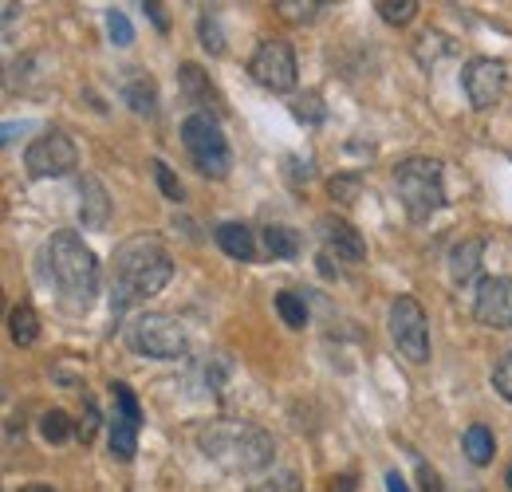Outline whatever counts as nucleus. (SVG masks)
<instances>
[{
    "instance_id": "nucleus-1",
    "label": "nucleus",
    "mask_w": 512,
    "mask_h": 492,
    "mask_svg": "<svg viewBox=\"0 0 512 492\" xmlns=\"http://www.w3.org/2000/svg\"><path fill=\"white\" fill-rule=\"evenodd\" d=\"M174 276L166 248L154 237H134L115 252V280H111V308L123 311L138 300L158 296Z\"/></svg>"
},
{
    "instance_id": "nucleus-2",
    "label": "nucleus",
    "mask_w": 512,
    "mask_h": 492,
    "mask_svg": "<svg viewBox=\"0 0 512 492\" xmlns=\"http://www.w3.org/2000/svg\"><path fill=\"white\" fill-rule=\"evenodd\" d=\"M201 453L217 461L225 473L253 477L272 465L276 445L260 426H249V422H209L201 430Z\"/></svg>"
},
{
    "instance_id": "nucleus-3",
    "label": "nucleus",
    "mask_w": 512,
    "mask_h": 492,
    "mask_svg": "<svg viewBox=\"0 0 512 492\" xmlns=\"http://www.w3.org/2000/svg\"><path fill=\"white\" fill-rule=\"evenodd\" d=\"M48 268H52V280L60 288V300L71 311H83L95 300V288H99V260L95 252L83 245L79 233H56L48 241Z\"/></svg>"
},
{
    "instance_id": "nucleus-4",
    "label": "nucleus",
    "mask_w": 512,
    "mask_h": 492,
    "mask_svg": "<svg viewBox=\"0 0 512 492\" xmlns=\"http://www.w3.org/2000/svg\"><path fill=\"white\" fill-rule=\"evenodd\" d=\"M394 185H398V201L410 213V221H430L446 201L442 162H434V158H406L394 170Z\"/></svg>"
},
{
    "instance_id": "nucleus-5",
    "label": "nucleus",
    "mask_w": 512,
    "mask_h": 492,
    "mask_svg": "<svg viewBox=\"0 0 512 492\" xmlns=\"http://www.w3.org/2000/svg\"><path fill=\"white\" fill-rule=\"evenodd\" d=\"M182 142L190 150L193 166L205 174V178H225L229 166H233V154H229V142L221 134V126L213 115H201L193 111L190 119L182 123Z\"/></svg>"
},
{
    "instance_id": "nucleus-6",
    "label": "nucleus",
    "mask_w": 512,
    "mask_h": 492,
    "mask_svg": "<svg viewBox=\"0 0 512 492\" xmlns=\"http://www.w3.org/2000/svg\"><path fill=\"white\" fill-rule=\"evenodd\" d=\"M127 343L134 355L162 359V363L182 359L186 347H190V343H186V327H182L178 319H170V315H138V319L130 323Z\"/></svg>"
},
{
    "instance_id": "nucleus-7",
    "label": "nucleus",
    "mask_w": 512,
    "mask_h": 492,
    "mask_svg": "<svg viewBox=\"0 0 512 492\" xmlns=\"http://www.w3.org/2000/svg\"><path fill=\"white\" fill-rule=\"evenodd\" d=\"M390 339L394 347L410 359V363H426L430 359V327H426V311L414 296H398L390 304Z\"/></svg>"
},
{
    "instance_id": "nucleus-8",
    "label": "nucleus",
    "mask_w": 512,
    "mask_h": 492,
    "mask_svg": "<svg viewBox=\"0 0 512 492\" xmlns=\"http://www.w3.org/2000/svg\"><path fill=\"white\" fill-rule=\"evenodd\" d=\"M24 166L32 178H64L79 166V150L64 130H48L24 150Z\"/></svg>"
},
{
    "instance_id": "nucleus-9",
    "label": "nucleus",
    "mask_w": 512,
    "mask_h": 492,
    "mask_svg": "<svg viewBox=\"0 0 512 492\" xmlns=\"http://www.w3.org/2000/svg\"><path fill=\"white\" fill-rule=\"evenodd\" d=\"M249 71H253V79L264 91L284 95V91L296 87V52H292L284 40H264V44L256 48Z\"/></svg>"
},
{
    "instance_id": "nucleus-10",
    "label": "nucleus",
    "mask_w": 512,
    "mask_h": 492,
    "mask_svg": "<svg viewBox=\"0 0 512 492\" xmlns=\"http://www.w3.org/2000/svg\"><path fill=\"white\" fill-rule=\"evenodd\" d=\"M461 87H465L473 111H489L501 99V91H505V63L489 60V56L469 60L465 75H461Z\"/></svg>"
},
{
    "instance_id": "nucleus-11",
    "label": "nucleus",
    "mask_w": 512,
    "mask_h": 492,
    "mask_svg": "<svg viewBox=\"0 0 512 492\" xmlns=\"http://www.w3.org/2000/svg\"><path fill=\"white\" fill-rule=\"evenodd\" d=\"M473 315H477V323H485V327H493V331L512 327V280L509 276H489V280H481L477 300H473Z\"/></svg>"
},
{
    "instance_id": "nucleus-12",
    "label": "nucleus",
    "mask_w": 512,
    "mask_h": 492,
    "mask_svg": "<svg viewBox=\"0 0 512 492\" xmlns=\"http://www.w3.org/2000/svg\"><path fill=\"white\" fill-rule=\"evenodd\" d=\"M320 237H323V245H327V256L335 252V260H347V264H363V260H367V241H363L359 229H351L347 221L323 217Z\"/></svg>"
},
{
    "instance_id": "nucleus-13",
    "label": "nucleus",
    "mask_w": 512,
    "mask_h": 492,
    "mask_svg": "<svg viewBox=\"0 0 512 492\" xmlns=\"http://www.w3.org/2000/svg\"><path fill=\"white\" fill-rule=\"evenodd\" d=\"M111 221V193L95 174L79 182V225L83 229H107Z\"/></svg>"
},
{
    "instance_id": "nucleus-14",
    "label": "nucleus",
    "mask_w": 512,
    "mask_h": 492,
    "mask_svg": "<svg viewBox=\"0 0 512 492\" xmlns=\"http://www.w3.org/2000/svg\"><path fill=\"white\" fill-rule=\"evenodd\" d=\"M178 87H182V95H186V103H193L201 115H221V95H217V87L209 83V75L197 67V63H182V71H178Z\"/></svg>"
},
{
    "instance_id": "nucleus-15",
    "label": "nucleus",
    "mask_w": 512,
    "mask_h": 492,
    "mask_svg": "<svg viewBox=\"0 0 512 492\" xmlns=\"http://www.w3.org/2000/svg\"><path fill=\"white\" fill-rule=\"evenodd\" d=\"M123 99H127V107L134 115H158V87H154V79L146 75V71H130L127 83H123Z\"/></svg>"
},
{
    "instance_id": "nucleus-16",
    "label": "nucleus",
    "mask_w": 512,
    "mask_h": 492,
    "mask_svg": "<svg viewBox=\"0 0 512 492\" xmlns=\"http://www.w3.org/2000/svg\"><path fill=\"white\" fill-rule=\"evenodd\" d=\"M481 256H485V241L481 237H469V241L453 245V252H449V276L457 284H469L481 272Z\"/></svg>"
},
{
    "instance_id": "nucleus-17",
    "label": "nucleus",
    "mask_w": 512,
    "mask_h": 492,
    "mask_svg": "<svg viewBox=\"0 0 512 492\" xmlns=\"http://www.w3.org/2000/svg\"><path fill=\"white\" fill-rule=\"evenodd\" d=\"M217 245H221V252H225V256H233V260H241V264L256 256L253 233H249L245 225H237V221H225V225L217 229Z\"/></svg>"
},
{
    "instance_id": "nucleus-18",
    "label": "nucleus",
    "mask_w": 512,
    "mask_h": 492,
    "mask_svg": "<svg viewBox=\"0 0 512 492\" xmlns=\"http://www.w3.org/2000/svg\"><path fill=\"white\" fill-rule=\"evenodd\" d=\"M138 422L134 418H127V414H119L115 410V418H111V457H119V461H130L134 457V449H138Z\"/></svg>"
},
{
    "instance_id": "nucleus-19",
    "label": "nucleus",
    "mask_w": 512,
    "mask_h": 492,
    "mask_svg": "<svg viewBox=\"0 0 512 492\" xmlns=\"http://www.w3.org/2000/svg\"><path fill=\"white\" fill-rule=\"evenodd\" d=\"M264 248H268L272 260H296L304 241H300V233L288 229V225H268V229H264Z\"/></svg>"
},
{
    "instance_id": "nucleus-20",
    "label": "nucleus",
    "mask_w": 512,
    "mask_h": 492,
    "mask_svg": "<svg viewBox=\"0 0 512 492\" xmlns=\"http://www.w3.org/2000/svg\"><path fill=\"white\" fill-rule=\"evenodd\" d=\"M461 449H465V457H469L473 465H489V461L497 457V441H493V433L485 430V426H469Z\"/></svg>"
},
{
    "instance_id": "nucleus-21",
    "label": "nucleus",
    "mask_w": 512,
    "mask_h": 492,
    "mask_svg": "<svg viewBox=\"0 0 512 492\" xmlns=\"http://www.w3.org/2000/svg\"><path fill=\"white\" fill-rule=\"evenodd\" d=\"M8 331H12V339L20 347H32L40 339V315L28 308V304H20V308H12V315H8Z\"/></svg>"
},
{
    "instance_id": "nucleus-22",
    "label": "nucleus",
    "mask_w": 512,
    "mask_h": 492,
    "mask_svg": "<svg viewBox=\"0 0 512 492\" xmlns=\"http://www.w3.org/2000/svg\"><path fill=\"white\" fill-rule=\"evenodd\" d=\"M276 311H280V319H284L292 331L308 327V304H304L300 292H280V296H276Z\"/></svg>"
},
{
    "instance_id": "nucleus-23",
    "label": "nucleus",
    "mask_w": 512,
    "mask_h": 492,
    "mask_svg": "<svg viewBox=\"0 0 512 492\" xmlns=\"http://www.w3.org/2000/svg\"><path fill=\"white\" fill-rule=\"evenodd\" d=\"M40 433H44L48 441H56V445H60V441H71L79 430L71 426V418H67L64 410H48V414L40 418Z\"/></svg>"
},
{
    "instance_id": "nucleus-24",
    "label": "nucleus",
    "mask_w": 512,
    "mask_h": 492,
    "mask_svg": "<svg viewBox=\"0 0 512 492\" xmlns=\"http://www.w3.org/2000/svg\"><path fill=\"white\" fill-rule=\"evenodd\" d=\"M375 8H379V16H383L386 24H398V28L418 16V0H379Z\"/></svg>"
},
{
    "instance_id": "nucleus-25",
    "label": "nucleus",
    "mask_w": 512,
    "mask_h": 492,
    "mask_svg": "<svg viewBox=\"0 0 512 492\" xmlns=\"http://www.w3.org/2000/svg\"><path fill=\"white\" fill-rule=\"evenodd\" d=\"M327 193H331L339 205H355L359 193H363V178H355V174H335V178L327 182Z\"/></svg>"
},
{
    "instance_id": "nucleus-26",
    "label": "nucleus",
    "mask_w": 512,
    "mask_h": 492,
    "mask_svg": "<svg viewBox=\"0 0 512 492\" xmlns=\"http://www.w3.org/2000/svg\"><path fill=\"white\" fill-rule=\"evenodd\" d=\"M150 166H154V182H158V189H162V197L174 201V205H182V201H186V189H182V182L174 178V170H170L166 162H150Z\"/></svg>"
},
{
    "instance_id": "nucleus-27",
    "label": "nucleus",
    "mask_w": 512,
    "mask_h": 492,
    "mask_svg": "<svg viewBox=\"0 0 512 492\" xmlns=\"http://www.w3.org/2000/svg\"><path fill=\"white\" fill-rule=\"evenodd\" d=\"M197 32H201V48H205L209 56H221V52H225V40H221V24H217L213 16H205V12H201V20H197Z\"/></svg>"
},
{
    "instance_id": "nucleus-28",
    "label": "nucleus",
    "mask_w": 512,
    "mask_h": 492,
    "mask_svg": "<svg viewBox=\"0 0 512 492\" xmlns=\"http://www.w3.org/2000/svg\"><path fill=\"white\" fill-rule=\"evenodd\" d=\"M107 32H111V44H115V48H130V44H134V28H130V20L119 8L107 12Z\"/></svg>"
},
{
    "instance_id": "nucleus-29",
    "label": "nucleus",
    "mask_w": 512,
    "mask_h": 492,
    "mask_svg": "<svg viewBox=\"0 0 512 492\" xmlns=\"http://www.w3.org/2000/svg\"><path fill=\"white\" fill-rule=\"evenodd\" d=\"M493 386H497V394H501L505 402H512V351L497 359V367H493Z\"/></svg>"
},
{
    "instance_id": "nucleus-30",
    "label": "nucleus",
    "mask_w": 512,
    "mask_h": 492,
    "mask_svg": "<svg viewBox=\"0 0 512 492\" xmlns=\"http://www.w3.org/2000/svg\"><path fill=\"white\" fill-rule=\"evenodd\" d=\"M276 8H280L288 20H312V16H316V8H323V4L320 0H304V4H300V0H280Z\"/></svg>"
},
{
    "instance_id": "nucleus-31",
    "label": "nucleus",
    "mask_w": 512,
    "mask_h": 492,
    "mask_svg": "<svg viewBox=\"0 0 512 492\" xmlns=\"http://www.w3.org/2000/svg\"><path fill=\"white\" fill-rule=\"evenodd\" d=\"M292 115L300 119V123H323V103L320 95H304L296 107H292Z\"/></svg>"
},
{
    "instance_id": "nucleus-32",
    "label": "nucleus",
    "mask_w": 512,
    "mask_h": 492,
    "mask_svg": "<svg viewBox=\"0 0 512 492\" xmlns=\"http://www.w3.org/2000/svg\"><path fill=\"white\" fill-rule=\"evenodd\" d=\"M284 174H288V182H292V185L308 182V178H312V162H308V158L288 154V158H284Z\"/></svg>"
},
{
    "instance_id": "nucleus-33",
    "label": "nucleus",
    "mask_w": 512,
    "mask_h": 492,
    "mask_svg": "<svg viewBox=\"0 0 512 492\" xmlns=\"http://www.w3.org/2000/svg\"><path fill=\"white\" fill-rule=\"evenodd\" d=\"M260 492H304V489H300V481L292 473H280V477H272Z\"/></svg>"
},
{
    "instance_id": "nucleus-34",
    "label": "nucleus",
    "mask_w": 512,
    "mask_h": 492,
    "mask_svg": "<svg viewBox=\"0 0 512 492\" xmlns=\"http://www.w3.org/2000/svg\"><path fill=\"white\" fill-rule=\"evenodd\" d=\"M95 426H99V410H95V402H87V406H83V418H79V437L87 441V437L95 433Z\"/></svg>"
},
{
    "instance_id": "nucleus-35",
    "label": "nucleus",
    "mask_w": 512,
    "mask_h": 492,
    "mask_svg": "<svg viewBox=\"0 0 512 492\" xmlns=\"http://www.w3.org/2000/svg\"><path fill=\"white\" fill-rule=\"evenodd\" d=\"M142 8H146V16H150V20H154L162 32H170V16H166V8H162L158 0H150V4H142Z\"/></svg>"
},
{
    "instance_id": "nucleus-36",
    "label": "nucleus",
    "mask_w": 512,
    "mask_h": 492,
    "mask_svg": "<svg viewBox=\"0 0 512 492\" xmlns=\"http://www.w3.org/2000/svg\"><path fill=\"white\" fill-rule=\"evenodd\" d=\"M418 473H422V489L426 492H438L442 485H438V473L430 469V465H418Z\"/></svg>"
},
{
    "instance_id": "nucleus-37",
    "label": "nucleus",
    "mask_w": 512,
    "mask_h": 492,
    "mask_svg": "<svg viewBox=\"0 0 512 492\" xmlns=\"http://www.w3.org/2000/svg\"><path fill=\"white\" fill-rule=\"evenodd\" d=\"M386 492H410V489H406V481L398 473H386Z\"/></svg>"
},
{
    "instance_id": "nucleus-38",
    "label": "nucleus",
    "mask_w": 512,
    "mask_h": 492,
    "mask_svg": "<svg viewBox=\"0 0 512 492\" xmlns=\"http://www.w3.org/2000/svg\"><path fill=\"white\" fill-rule=\"evenodd\" d=\"M331 492H355V481H351V477H339V481H335V489Z\"/></svg>"
},
{
    "instance_id": "nucleus-39",
    "label": "nucleus",
    "mask_w": 512,
    "mask_h": 492,
    "mask_svg": "<svg viewBox=\"0 0 512 492\" xmlns=\"http://www.w3.org/2000/svg\"><path fill=\"white\" fill-rule=\"evenodd\" d=\"M0 8H4V24H12V16H16V4L8 0V4H0Z\"/></svg>"
},
{
    "instance_id": "nucleus-40",
    "label": "nucleus",
    "mask_w": 512,
    "mask_h": 492,
    "mask_svg": "<svg viewBox=\"0 0 512 492\" xmlns=\"http://www.w3.org/2000/svg\"><path fill=\"white\" fill-rule=\"evenodd\" d=\"M20 492H56V489H48V485H28V489H20Z\"/></svg>"
},
{
    "instance_id": "nucleus-41",
    "label": "nucleus",
    "mask_w": 512,
    "mask_h": 492,
    "mask_svg": "<svg viewBox=\"0 0 512 492\" xmlns=\"http://www.w3.org/2000/svg\"><path fill=\"white\" fill-rule=\"evenodd\" d=\"M505 485H509V489H512V465H509V469H505Z\"/></svg>"
}]
</instances>
